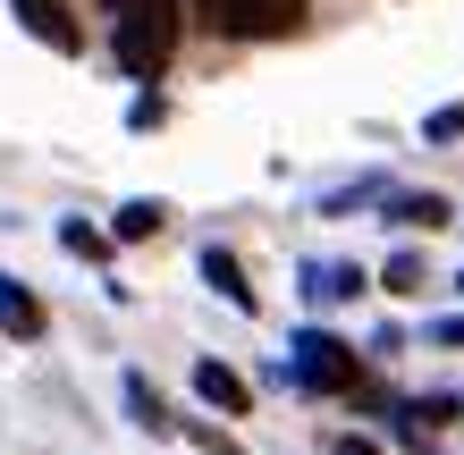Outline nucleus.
<instances>
[{"label":"nucleus","instance_id":"obj_1","mask_svg":"<svg viewBox=\"0 0 464 455\" xmlns=\"http://www.w3.org/2000/svg\"><path fill=\"white\" fill-rule=\"evenodd\" d=\"M119 68L127 76H160L169 68V51H178V0H119Z\"/></svg>","mask_w":464,"mask_h":455},{"label":"nucleus","instance_id":"obj_2","mask_svg":"<svg viewBox=\"0 0 464 455\" xmlns=\"http://www.w3.org/2000/svg\"><path fill=\"white\" fill-rule=\"evenodd\" d=\"M203 25L228 43H279L304 25V0H203Z\"/></svg>","mask_w":464,"mask_h":455},{"label":"nucleus","instance_id":"obj_3","mask_svg":"<svg viewBox=\"0 0 464 455\" xmlns=\"http://www.w3.org/2000/svg\"><path fill=\"white\" fill-rule=\"evenodd\" d=\"M287 371H295L304 388H321V396H346V388H354V355H346L330 329H304V337H295Z\"/></svg>","mask_w":464,"mask_h":455},{"label":"nucleus","instance_id":"obj_4","mask_svg":"<svg viewBox=\"0 0 464 455\" xmlns=\"http://www.w3.org/2000/svg\"><path fill=\"white\" fill-rule=\"evenodd\" d=\"M0 337H43V304L25 279H0Z\"/></svg>","mask_w":464,"mask_h":455},{"label":"nucleus","instance_id":"obj_5","mask_svg":"<svg viewBox=\"0 0 464 455\" xmlns=\"http://www.w3.org/2000/svg\"><path fill=\"white\" fill-rule=\"evenodd\" d=\"M195 396H203V405H220V413H245V405H254V388H245L228 363H195Z\"/></svg>","mask_w":464,"mask_h":455},{"label":"nucleus","instance_id":"obj_6","mask_svg":"<svg viewBox=\"0 0 464 455\" xmlns=\"http://www.w3.org/2000/svg\"><path fill=\"white\" fill-rule=\"evenodd\" d=\"M17 17H25V34H34V43L76 51V25H68V9H60V0H17Z\"/></svg>","mask_w":464,"mask_h":455},{"label":"nucleus","instance_id":"obj_7","mask_svg":"<svg viewBox=\"0 0 464 455\" xmlns=\"http://www.w3.org/2000/svg\"><path fill=\"white\" fill-rule=\"evenodd\" d=\"M203 279L220 287V296H228L237 312H262V304H254V287H245V270H237V253H220V245H203Z\"/></svg>","mask_w":464,"mask_h":455},{"label":"nucleus","instance_id":"obj_8","mask_svg":"<svg viewBox=\"0 0 464 455\" xmlns=\"http://www.w3.org/2000/svg\"><path fill=\"white\" fill-rule=\"evenodd\" d=\"M169 220V211H160L152 194H135V203H119V228H111V245H144V236Z\"/></svg>","mask_w":464,"mask_h":455},{"label":"nucleus","instance_id":"obj_9","mask_svg":"<svg viewBox=\"0 0 464 455\" xmlns=\"http://www.w3.org/2000/svg\"><path fill=\"white\" fill-rule=\"evenodd\" d=\"M380 287H389V296H422V253H397L389 270H380Z\"/></svg>","mask_w":464,"mask_h":455},{"label":"nucleus","instance_id":"obj_10","mask_svg":"<svg viewBox=\"0 0 464 455\" xmlns=\"http://www.w3.org/2000/svg\"><path fill=\"white\" fill-rule=\"evenodd\" d=\"M60 245H68L76 261H102V253H111V236H102V228H85V220H68V228H60Z\"/></svg>","mask_w":464,"mask_h":455},{"label":"nucleus","instance_id":"obj_11","mask_svg":"<svg viewBox=\"0 0 464 455\" xmlns=\"http://www.w3.org/2000/svg\"><path fill=\"white\" fill-rule=\"evenodd\" d=\"M397 220H405V228H440V220H448V203H440V194H405V203H397Z\"/></svg>","mask_w":464,"mask_h":455},{"label":"nucleus","instance_id":"obj_12","mask_svg":"<svg viewBox=\"0 0 464 455\" xmlns=\"http://www.w3.org/2000/svg\"><path fill=\"white\" fill-rule=\"evenodd\" d=\"M127 405H135V422H144V431H169V413H160V396H152L144 380H127Z\"/></svg>","mask_w":464,"mask_h":455},{"label":"nucleus","instance_id":"obj_13","mask_svg":"<svg viewBox=\"0 0 464 455\" xmlns=\"http://www.w3.org/2000/svg\"><path fill=\"white\" fill-rule=\"evenodd\" d=\"M422 136H430V144H456V136H464V101H456V110H440V118L422 127Z\"/></svg>","mask_w":464,"mask_h":455},{"label":"nucleus","instance_id":"obj_14","mask_svg":"<svg viewBox=\"0 0 464 455\" xmlns=\"http://www.w3.org/2000/svg\"><path fill=\"white\" fill-rule=\"evenodd\" d=\"M440 346H464V320H440Z\"/></svg>","mask_w":464,"mask_h":455},{"label":"nucleus","instance_id":"obj_15","mask_svg":"<svg viewBox=\"0 0 464 455\" xmlns=\"http://www.w3.org/2000/svg\"><path fill=\"white\" fill-rule=\"evenodd\" d=\"M338 455H380V447L372 439H338Z\"/></svg>","mask_w":464,"mask_h":455},{"label":"nucleus","instance_id":"obj_16","mask_svg":"<svg viewBox=\"0 0 464 455\" xmlns=\"http://www.w3.org/2000/svg\"><path fill=\"white\" fill-rule=\"evenodd\" d=\"M456 296H464V279H456Z\"/></svg>","mask_w":464,"mask_h":455},{"label":"nucleus","instance_id":"obj_17","mask_svg":"<svg viewBox=\"0 0 464 455\" xmlns=\"http://www.w3.org/2000/svg\"><path fill=\"white\" fill-rule=\"evenodd\" d=\"M111 9H119V0H111Z\"/></svg>","mask_w":464,"mask_h":455}]
</instances>
